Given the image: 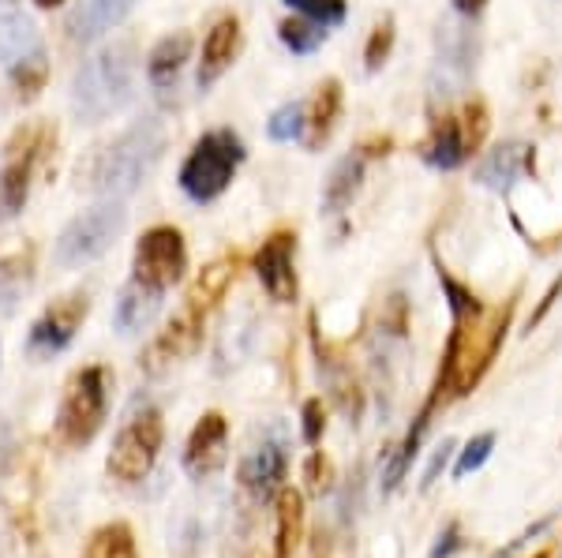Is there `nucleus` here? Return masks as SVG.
I'll use <instances>...</instances> for the list:
<instances>
[{"label":"nucleus","mask_w":562,"mask_h":558,"mask_svg":"<svg viewBox=\"0 0 562 558\" xmlns=\"http://www.w3.org/2000/svg\"><path fill=\"white\" fill-rule=\"evenodd\" d=\"M135 94V49L116 42L98 49L79 65L71 79V110L83 124H102L116 116Z\"/></svg>","instance_id":"obj_1"},{"label":"nucleus","mask_w":562,"mask_h":558,"mask_svg":"<svg viewBox=\"0 0 562 558\" xmlns=\"http://www.w3.org/2000/svg\"><path fill=\"white\" fill-rule=\"evenodd\" d=\"M161 150H166V128L158 116H143L102 150L94 166V187L105 200H124L150 176Z\"/></svg>","instance_id":"obj_2"},{"label":"nucleus","mask_w":562,"mask_h":558,"mask_svg":"<svg viewBox=\"0 0 562 558\" xmlns=\"http://www.w3.org/2000/svg\"><path fill=\"white\" fill-rule=\"evenodd\" d=\"M240 161H244L240 135H233L229 128L206 132L192 147V155L184 158V166H180V187H184V195L192 203H211L233 184Z\"/></svg>","instance_id":"obj_3"},{"label":"nucleus","mask_w":562,"mask_h":558,"mask_svg":"<svg viewBox=\"0 0 562 558\" xmlns=\"http://www.w3.org/2000/svg\"><path fill=\"white\" fill-rule=\"evenodd\" d=\"M161 443H166V424H161V412L154 405H143L135 409L128 420L121 424L113 439V449L105 457V469L113 480L121 483H139L147 480L154 462L161 454Z\"/></svg>","instance_id":"obj_4"},{"label":"nucleus","mask_w":562,"mask_h":558,"mask_svg":"<svg viewBox=\"0 0 562 558\" xmlns=\"http://www.w3.org/2000/svg\"><path fill=\"white\" fill-rule=\"evenodd\" d=\"M124 225H128V210H124L121 200H105L90 206V210H83L79 218H71L65 225V232L57 237V248H53V259L65 270L83 266L113 248V240L124 232Z\"/></svg>","instance_id":"obj_5"},{"label":"nucleus","mask_w":562,"mask_h":558,"mask_svg":"<svg viewBox=\"0 0 562 558\" xmlns=\"http://www.w3.org/2000/svg\"><path fill=\"white\" fill-rule=\"evenodd\" d=\"M109 409V386L102 367H83L68 383L65 401L57 412V439L60 446H87L102 431Z\"/></svg>","instance_id":"obj_6"},{"label":"nucleus","mask_w":562,"mask_h":558,"mask_svg":"<svg viewBox=\"0 0 562 558\" xmlns=\"http://www.w3.org/2000/svg\"><path fill=\"white\" fill-rule=\"evenodd\" d=\"M0 65L20 87V94L34 98L45 87V45L42 34L26 15L4 12L0 15Z\"/></svg>","instance_id":"obj_7"},{"label":"nucleus","mask_w":562,"mask_h":558,"mask_svg":"<svg viewBox=\"0 0 562 558\" xmlns=\"http://www.w3.org/2000/svg\"><path fill=\"white\" fill-rule=\"evenodd\" d=\"M135 282L150 285V289L166 293L169 285H177L188 270V248L184 237L173 229V225H158V229L143 232L139 248H135Z\"/></svg>","instance_id":"obj_8"},{"label":"nucleus","mask_w":562,"mask_h":558,"mask_svg":"<svg viewBox=\"0 0 562 558\" xmlns=\"http://www.w3.org/2000/svg\"><path fill=\"white\" fill-rule=\"evenodd\" d=\"M476 65V38L461 20H447L439 26V60H435L431 87L435 94H458L469 83Z\"/></svg>","instance_id":"obj_9"},{"label":"nucleus","mask_w":562,"mask_h":558,"mask_svg":"<svg viewBox=\"0 0 562 558\" xmlns=\"http://www.w3.org/2000/svg\"><path fill=\"white\" fill-rule=\"evenodd\" d=\"M83 319H87V296L71 293L65 300H57L53 308H45L42 319L31 327V334H26V353L53 356V353H60V349H68L76 330L83 327Z\"/></svg>","instance_id":"obj_10"},{"label":"nucleus","mask_w":562,"mask_h":558,"mask_svg":"<svg viewBox=\"0 0 562 558\" xmlns=\"http://www.w3.org/2000/svg\"><path fill=\"white\" fill-rule=\"evenodd\" d=\"M225 462H229V424H225L222 412H206L188 435L184 472L192 480H211V476L225 469Z\"/></svg>","instance_id":"obj_11"},{"label":"nucleus","mask_w":562,"mask_h":558,"mask_svg":"<svg viewBox=\"0 0 562 558\" xmlns=\"http://www.w3.org/2000/svg\"><path fill=\"white\" fill-rule=\"evenodd\" d=\"M293 248L296 240L289 232H274L256 255V274L262 289L270 293V300L289 304L296 300V270H293Z\"/></svg>","instance_id":"obj_12"},{"label":"nucleus","mask_w":562,"mask_h":558,"mask_svg":"<svg viewBox=\"0 0 562 558\" xmlns=\"http://www.w3.org/2000/svg\"><path fill=\"white\" fill-rule=\"evenodd\" d=\"M289 472V454L281 439H262V443L244 457L240 465V483L259 499H270L274 491H281V480Z\"/></svg>","instance_id":"obj_13"},{"label":"nucleus","mask_w":562,"mask_h":558,"mask_svg":"<svg viewBox=\"0 0 562 558\" xmlns=\"http://www.w3.org/2000/svg\"><path fill=\"white\" fill-rule=\"evenodd\" d=\"M135 0H76L68 12V38L71 42H94L105 31H113L124 15L132 12Z\"/></svg>","instance_id":"obj_14"},{"label":"nucleus","mask_w":562,"mask_h":558,"mask_svg":"<svg viewBox=\"0 0 562 558\" xmlns=\"http://www.w3.org/2000/svg\"><path fill=\"white\" fill-rule=\"evenodd\" d=\"M237 45H240V23L233 15H225V20H217L211 26V34L203 42V60H199V90L214 87L225 76V68L237 57Z\"/></svg>","instance_id":"obj_15"},{"label":"nucleus","mask_w":562,"mask_h":558,"mask_svg":"<svg viewBox=\"0 0 562 558\" xmlns=\"http://www.w3.org/2000/svg\"><path fill=\"white\" fill-rule=\"evenodd\" d=\"M161 296H166L161 289H150V285L132 277L121 289V296H116V311H113L116 330H121V334H139V330H147L161 311Z\"/></svg>","instance_id":"obj_16"},{"label":"nucleus","mask_w":562,"mask_h":558,"mask_svg":"<svg viewBox=\"0 0 562 558\" xmlns=\"http://www.w3.org/2000/svg\"><path fill=\"white\" fill-rule=\"evenodd\" d=\"M15 158L4 166L0 173V221L15 218V214L26 206V195H31V173H34V143L31 135L23 139V150L12 147Z\"/></svg>","instance_id":"obj_17"},{"label":"nucleus","mask_w":562,"mask_h":558,"mask_svg":"<svg viewBox=\"0 0 562 558\" xmlns=\"http://www.w3.org/2000/svg\"><path fill=\"white\" fill-rule=\"evenodd\" d=\"M529 161H532V147H525V143H503V147H495L492 155L480 161L476 180L484 187H492V192H510L514 180L525 176Z\"/></svg>","instance_id":"obj_18"},{"label":"nucleus","mask_w":562,"mask_h":558,"mask_svg":"<svg viewBox=\"0 0 562 558\" xmlns=\"http://www.w3.org/2000/svg\"><path fill=\"white\" fill-rule=\"evenodd\" d=\"M199 338H203V308L188 304V308L180 311L166 330H161V338L154 341L150 356L166 360V364H169V360H184V356H192L199 349Z\"/></svg>","instance_id":"obj_19"},{"label":"nucleus","mask_w":562,"mask_h":558,"mask_svg":"<svg viewBox=\"0 0 562 558\" xmlns=\"http://www.w3.org/2000/svg\"><path fill=\"white\" fill-rule=\"evenodd\" d=\"M188 57H192V38H188V34H169V38H161L150 49V57H147V79L158 90L173 87L177 76H180V68L188 65Z\"/></svg>","instance_id":"obj_20"},{"label":"nucleus","mask_w":562,"mask_h":558,"mask_svg":"<svg viewBox=\"0 0 562 558\" xmlns=\"http://www.w3.org/2000/svg\"><path fill=\"white\" fill-rule=\"evenodd\" d=\"M360 180H364V158L349 155L334 166L330 180H326V192H323V210L326 214H341L346 206H352L360 192Z\"/></svg>","instance_id":"obj_21"},{"label":"nucleus","mask_w":562,"mask_h":558,"mask_svg":"<svg viewBox=\"0 0 562 558\" xmlns=\"http://www.w3.org/2000/svg\"><path fill=\"white\" fill-rule=\"evenodd\" d=\"M274 517H278V533H274L278 558H289V555H293V547L301 544V533H304V499H301V491L281 488Z\"/></svg>","instance_id":"obj_22"},{"label":"nucleus","mask_w":562,"mask_h":558,"mask_svg":"<svg viewBox=\"0 0 562 558\" xmlns=\"http://www.w3.org/2000/svg\"><path fill=\"white\" fill-rule=\"evenodd\" d=\"M469 155V139L465 132H461L458 121H442L439 128H435L428 150H424V161H428L431 169H458L461 161Z\"/></svg>","instance_id":"obj_23"},{"label":"nucleus","mask_w":562,"mask_h":558,"mask_svg":"<svg viewBox=\"0 0 562 558\" xmlns=\"http://www.w3.org/2000/svg\"><path fill=\"white\" fill-rule=\"evenodd\" d=\"M26 285H31V259L15 255L0 263V319L15 311V304L23 300Z\"/></svg>","instance_id":"obj_24"},{"label":"nucleus","mask_w":562,"mask_h":558,"mask_svg":"<svg viewBox=\"0 0 562 558\" xmlns=\"http://www.w3.org/2000/svg\"><path fill=\"white\" fill-rule=\"evenodd\" d=\"M83 558H135V536L128 525H102L90 536Z\"/></svg>","instance_id":"obj_25"},{"label":"nucleus","mask_w":562,"mask_h":558,"mask_svg":"<svg viewBox=\"0 0 562 558\" xmlns=\"http://www.w3.org/2000/svg\"><path fill=\"white\" fill-rule=\"evenodd\" d=\"M338 110H341V87L330 79V83H323L319 98H315V113H312V132H307V147H319L326 135L334 132Z\"/></svg>","instance_id":"obj_26"},{"label":"nucleus","mask_w":562,"mask_h":558,"mask_svg":"<svg viewBox=\"0 0 562 558\" xmlns=\"http://www.w3.org/2000/svg\"><path fill=\"white\" fill-rule=\"evenodd\" d=\"M420 435H424V417L416 420V428L405 435V443L390 454V462H386V469H383V491H397V483L405 480V472H409V465H413V457H416V449H420Z\"/></svg>","instance_id":"obj_27"},{"label":"nucleus","mask_w":562,"mask_h":558,"mask_svg":"<svg viewBox=\"0 0 562 558\" xmlns=\"http://www.w3.org/2000/svg\"><path fill=\"white\" fill-rule=\"evenodd\" d=\"M278 31H281V42H285L293 53H301V57H304V53H315L323 45V38H326V26L307 20V15H304V20H285Z\"/></svg>","instance_id":"obj_28"},{"label":"nucleus","mask_w":562,"mask_h":558,"mask_svg":"<svg viewBox=\"0 0 562 558\" xmlns=\"http://www.w3.org/2000/svg\"><path fill=\"white\" fill-rule=\"evenodd\" d=\"M307 128V121H304V105L301 102H289V105H281V110L270 116V124H267V135L274 143H293V139H301Z\"/></svg>","instance_id":"obj_29"},{"label":"nucleus","mask_w":562,"mask_h":558,"mask_svg":"<svg viewBox=\"0 0 562 558\" xmlns=\"http://www.w3.org/2000/svg\"><path fill=\"white\" fill-rule=\"evenodd\" d=\"M229 277H233L229 263H214L211 270H203V277L195 282V289H192V296H188V300H192L195 308H203V311H206V308L214 304V296H222V293H225Z\"/></svg>","instance_id":"obj_30"},{"label":"nucleus","mask_w":562,"mask_h":558,"mask_svg":"<svg viewBox=\"0 0 562 558\" xmlns=\"http://www.w3.org/2000/svg\"><path fill=\"white\" fill-rule=\"evenodd\" d=\"M285 4L323 26H338L346 20V0H285Z\"/></svg>","instance_id":"obj_31"},{"label":"nucleus","mask_w":562,"mask_h":558,"mask_svg":"<svg viewBox=\"0 0 562 558\" xmlns=\"http://www.w3.org/2000/svg\"><path fill=\"white\" fill-rule=\"evenodd\" d=\"M492 446H495V435L487 431V435H476L473 443H469L465 449H461V457H458V465H454V476H469V472H476L480 465L492 457Z\"/></svg>","instance_id":"obj_32"},{"label":"nucleus","mask_w":562,"mask_h":558,"mask_svg":"<svg viewBox=\"0 0 562 558\" xmlns=\"http://www.w3.org/2000/svg\"><path fill=\"white\" fill-rule=\"evenodd\" d=\"M390 45H394V20H383L375 26V34H371L368 42V71H379L383 68V60L390 57Z\"/></svg>","instance_id":"obj_33"},{"label":"nucleus","mask_w":562,"mask_h":558,"mask_svg":"<svg viewBox=\"0 0 562 558\" xmlns=\"http://www.w3.org/2000/svg\"><path fill=\"white\" fill-rule=\"evenodd\" d=\"M319 435H323V405L307 401L304 405V439L315 446V443H319Z\"/></svg>","instance_id":"obj_34"},{"label":"nucleus","mask_w":562,"mask_h":558,"mask_svg":"<svg viewBox=\"0 0 562 558\" xmlns=\"http://www.w3.org/2000/svg\"><path fill=\"white\" fill-rule=\"evenodd\" d=\"M450 449H454V443H442L439 449H435V457H431L428 472H424V488H431V483L439 480V472L447 469V462H450Z\"/></svg>","instance_id":"obj_35"},{"label":"nucleus","mask_w":562,"mask_h":558,"mask_svg":"<svg viewBox=\"0 0 562 558\" xmlns=\"http://www.w3.org/2000/svg\"><path fill=\"white\" fill-rule=\"evenodd\" d=\"M8 454H12V431H8L4 417H0V472H4V465H8Z\"/></svg>","instance_id":"obj_36"},{"label":"nucleus","mask_w":562,"mask_h":558,"mask_svg":"<svg viewBox=\"0 0 562 558\" xmlns=\"http://www.w3.org/2000/svg\"><path fill=\"white\" fill-rule=\"evenodd\" d=\"M454 8H458L461 15H473V12L484 8V0H454Z\"/></svg>","instance_id":"obj_37"},{"label":"nucleus","mask_w":562,"mask_h":558,"mask_svg":"<svg viewBox=\"0 0 562 558\" xmlns=\"http://www.w3.org/2000/svg\"><path fill=\"white\" fill-rule=\"evenodd\" d=\"M38 8H57V4H65V0H34Z\"/></svg>","instance_id":"obj_38"},{"label":"nucleus","mask_w":562,"mask_h":558,"mask_svg":"<svg viewBox=\"0 0 562 558\" xmlns=\"http://www.w3.org/2000/svg\"><path fill=\"white\" fill-rule=\"evenodd\" d=\"M0 558H4V528H0Z\"/></svg>","instance_id":"obj_39"},{"label":"nucleus","mask_w":562,"mask_h":558,"mask_svg":"<svg viewBox=\"0 0 562 558\" xmlns=\"http://www.w3.org/2000/svg\"><path fill=\"white\" fill-rule=\"evenodd\" d=\"M15 4V0H0V8H12Z\"/></svg>","instance_id":"obj_40"}]
</instances>
